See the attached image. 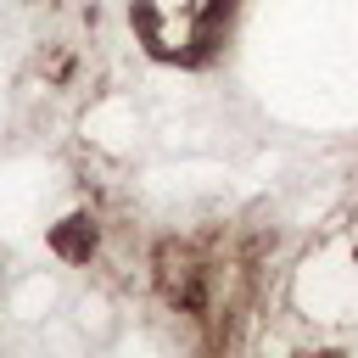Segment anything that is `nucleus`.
Returning <instances> with one entry per match:
<instances>
[{"instance_id":"1","label":"nucleus","mask_w":358,"mask_h":358,"mask_svg":"<svg viewBox=\"0 0 358 358\" xmlns=\"http://www.w3.org/2000/svg\"><path fill=\"white\" fill-rule=\"evenodd\" d=\"M218 6L229 0H129V17L151 45V56H190V45L213 34Z\"/></svg>"},{"instance_id":"2","label":"nucleus","mask_w":358,"mask_h":358,"mask_svg":"<svg viewBox=\"0 0 358 358\" xmlns=\"http://www.w3.org/2000/svg\"><path fill=\"white\" fill-rule=\"evenodd\" d=\"M50 252L67 257V263H90V252H95V218H90V213L62 218V224L50 229Z\"/></svg>"}]
</instances>
